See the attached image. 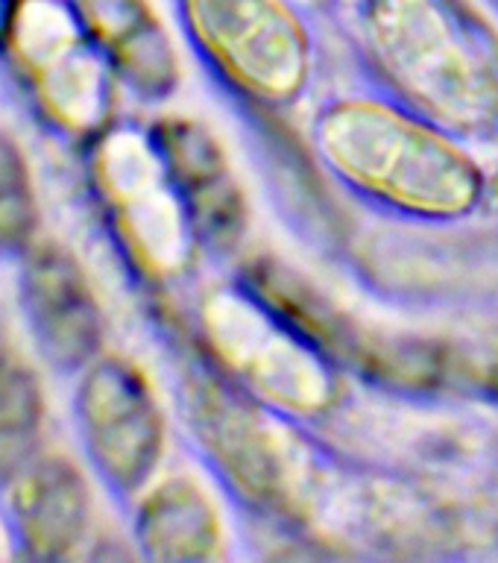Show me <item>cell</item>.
I'll list each match as a JSON object with an SVG mask.
<instances>
[{
	"mask_svg": "<svg viewBox=\"0 0 498 563\" xmlns=\"http://www.w3.org/2000/svg\"><path fill=\"white\" fill-rule=\"evenodd\" d=\"M317 135L337 174L399 209L464 214L482 194V174L464 150L385 103L332 106Z\"/></svg>",
	"mask_w": 498,
	"mask_h": 563,
	"instance_id": "1",
	"label": "cell"
},
{
	"mask_svg": "<svg viewBox=\"0 0 498 563\" xmlns=\"http://www.w3.org/2000/svg\"><path fill=\"white\" fill-rule=\"evenodd\" d=\"M0 62L53 135L88 147L112 126L118 77L70 0H15Z\"/></svg>",
	"mask_w": 498,
	"mask_h": 563,
	"instance_id": "2",
	"label": "cell"
},
{
	"mask_svg": "<svg viewBox=\"0 0 498 563\" xmlns=\"http://www.w3.org/2000/svg\"><path fill=\"white\" fill-rule=\"evenodd\" d=\"M88 179L112 235L144 276L182 271L197 227L153 135L109 126L88 144Z\"/></svg>",
	"mask_w": 498,
	"mask_h": 563,
	"instance_id": "3",
	"label": "cell"
},
{
	"mask_svg": "<svg viewBox=\"0 0 498 563\" xmlns=\"http://www.w3.org/2000/svg\"><path fill=\"white\" fill-rule=\"evenodd\" d=\"M373 42L396 82L455 126L487 121L496 82L434 0H373Z\"/></svg>",
	"mask_w": 498,
	"mask_h": 563,
	"instance_id": "4",
	"label": "cell"
},
{
	"mask_svg": "<svg viewBox=\"0 0 498 563\" xmlns=\"http://www.w3.org/2000/svg\"><path fill=\"white\" fill-rule=\"evenodd\" d=\"M79 443L88 464L121 496L147 490L165 455V417L150 378L121 355H100L74 390Z\"/></svg>",
	"mask_w": 498,
	"mask_h": 563,
	"instance_id": "5",
	"label": "cell"
},
{
	"mask_svg": "<svg viewBox=\"0 0 498 563\" xmlns=\"http://www.w3.org/2000/svg\"><path fill=\"white\" fill-rule=\"evenodd\" d=\"M182 15L209 59L235 86L285 100L308 77V38L281 0H182Z\"/></svg>",
	"mask_w": 498,
	"mask_h": 563,
	"instance_id": "6",
	"label": "cell"
},
{
	"mask_svg": "<svg viewBox=\"0 0 498 563\" xmlns=\"http://www.w3.org/2000/svg\"><path fill=\"white\" fill-rule=\"evenodd\" d=\"M18 299L38 358L79 376L103 355L106 320L82 264L68 246L38 238L18 262Z\"/></svg>",
	"mask_w": 498,
	"mask_h": 563,
	"instance_id": "7",
	"label": "cell"
},
{
	"mask_svg": "<svg viewBox=\"0 0 498 563\" xmlns=\"http://www.w3.org/2000/svg\"><path fill=\"white\" fill-rule=\"evenodd\" d=\"M12 540L33 561L77 558L91 534L95 496L82 466L62 449L44 446L0 487Z\"/></svg>",
	"mask_w": 498,
	"mask_h": 563,
	"instance_id": "8",
	"label": "cell"
},
{
	"mask_svg": "<svg viewBox=\"0 0 498 563\" xmlns=\"http://www.w3.org/2000/svg\"><path fill=\"white\" fill-rule=\"evenodd\" d=\"M206 329L223 361L273 402L297 411H314L329 402L332 385L314 355L279 325L267 323L253 306L226 297L211 299Z\"/></svg>",
	"mask_w": 498,
	"mask_h": 563,
	"instance_id": "9",
	"label": "cell"
},
{
	"mask_svg": "<svg viewBox=\"0 0 498 563\" xmlns=\"http://www.w3.org/2000/svg\"><path fill=\"white\" fill-rule=\"evenodd\" d=\"M118 82L141 100H165L179 82V53L150 0H70Z\"/></svg>",
	"mask_w": 498,
	"mask_h": 563,
	"instance_id": "10",
	"label": "cell"
},
{
	"mask_svg": "<svg viewBox=\"0 0 498 563\" xmlns=\"http://www.w3.org/2000/svg\"><path fill=\"white\" fill-rule=\"evenodd\" d=\"M153 141L182 194L193 227L202 235L232 241L244 223V202L218 141L200 123L185 118L158 123Z\"/></svg>",
	"mask_w": 498,
	"mask_h": 563,
	"instance_id": "11",
	"label": "cell"
},
{
	"mask_svg": "<svg viewBox=\"0 0 498 563\" xmlns=\"http://www.w3.org/2000/svg\"><path fill=\"white\" fill-rule=\"evenodd\" d=\"M135 537L156 561H206L220 543L218 510L197 482L167 478L141 496Z\"/></svg>",
	"mask_w": 498,
	"mask_h": 563,
	"instance_id": "12",
	"label": "cell"
},
{
	"mask_svg": "<svg viewBox=\"0 0 498 563\" xmlns=\"http://www.w3.org/2000/svg\"><path fill=\"white\" fill-rule=\"evenodd\" d=\"M42 373L18 350H0V487L44 449Z\"/></svg>",
	"mask_w": 498,
	"mask_h": 563,
	"instance_id": "13",
	"label": "cell"
},
{
	"mask_svg": "<svg viewBox=\"0 0 498 563\" xmlns=\"http://www.w3.org/2000/svg\"><path fill=\"white\" fill-rule=\"evenodd\" d=\"M42 209L30 156L21 141L0 126V262H21L38 241Z\"/></svg>",
	"mask_w": 498,
	"mask_h": 563,
	"instance_id": "14",
	"label": "cell"
},
{
	"mask_svg": "<svg viewBox=\"0 0 498 563\" xmlns=\"http://www.w3.org/2000/svg\"><path fill=\"white\" fill-rule=\"evenodd\" d=\"M12 7H15V0H0V33H3V26H7V18L9 12H12Z\"/></svg>",
	"mask_w": 498,
	"mask_h": 563,
	"instance_id": "15",
	"label": "cell"
},
{
	"mask_svg": "<svg viewBox=\"0 0 498 563\" xmlns=\"http://www.w3.org/2000/svg\"><path fill=\"white\" fill-rule=\"evenodd\" d=\"M0 554H3V537H0Z\"/></svg>",
	"mask_w": 498,
	"mask_h": 563,
	"instance_id": "16",
	"label": "cell"
}]
</instances>
